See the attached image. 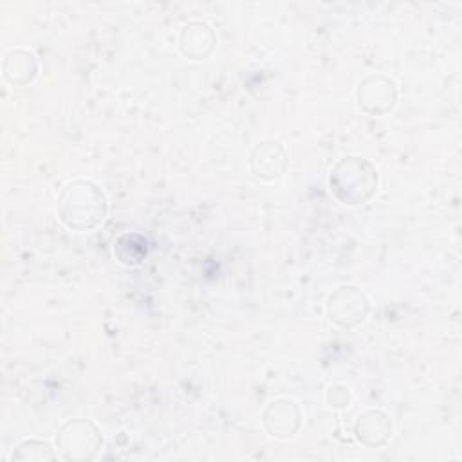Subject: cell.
Returning <instances> with one entry per match:
<instances>
[{
    "mask_svg": "<svg viewBox=\"0 0 462 462\" xmlns=\"http://www.w3.org/2000/svg\"><path fill=\"white\" fill-rule=\"evenodd\" d=\"M377 168L363 157L346 155L339 159L328 175L330 193L346 206H361L377 193Z\"/></svg>",
    "mask_w": 462,
    "mask_h": 462,
    "instance_id": "2",
    "label": "cell"
},
{
    "mask_svg": "<svg viewBox=\"0 0 462 462\" xmlns=\"http://www.w3.org/2000/svg\"><path fill=\"white\" fill-rule=\"evenodd\" d=\"M103 433L88 419H70L56 433V449L63 460H94L103 448Z\"/></svg>",
    "mask_w": 462,
    "mask_h": 462,
    "instance_id": "3",
    "label": "cell"
},
{
    "mask_svg": "<svg viewBox=\"0 0 462 462\" xmlns=\"http://www.w3.org/2000/svg\"><path fill=\"white\" fill-rule=\"evenodd\" d=\"M56 455L52 453V448L49 446V442L45 440H38V439H25L23 442H20L13 453H11V460L14 462H45V460H54Z\"/></svg>",
    "mask_w": 462,
    "mask_h": 462,
    "instance_id": "12",
    "label": "cell"
},
{
    "mask_svg": "<svg viewBox=\"0 0 462 462\" xmlns=\"http://www.w3.org/2000/svg\"><path fill=\"white\" fill-rule=\"evenodd\" d=\"M2 72L5 81L14 87H27L38 74V61L32 52L25 49H11L4 56Z\"/></svg>",
    "mask_w": 462,
    "mask_h": 462,
    "instance_id": "10",
    "label": "cell"
},
{
    "mask_svg": "<svg viewBox=\"0 0 462 462\" xmlns=\"http://www.w3.org/2000/svg\"><path fill=\"white\" fill-rule=\"evenodd\" d=\"M106 195L92 180L76 179L65 184L58 197V215L69 229L90 231L106 218Z\"/></svg>",
    "mask_w": 462,
    "mask_h": 462,
    "instance_id": "1",
    "label": "cell"
},
{
    "mask_svg": "<svg viewBox=\"0 0 462 462\" xmlns=\"http://www.w3.org/2000/svg\"><path fill=\"white\" fill-rule=\"evenodd\" d=\"M325 402L334 410H345L352 402V392L343 383H334L325 392Z\"/></svg>",
    "mask_w": 462,
    "mask_h": 462,
    "instance_id": "13",
    "label": "cell"
},
{
    "mask_svg": "<svg viewBox=\"0 0 462 462\" xmlns=\"http://www.w3.org/2000/svg\"><path fill=\"white\" fill-rule=\"evenodd\" d=\"M289 164V157L285 148L278 141H262L253 146L249 153L251 171L262 180H276L280 179Z\"/></svg>",
    "mask_w": 462,
    "mask_h": 462,
    "instance_id": "6",
    "label": "cell"
},
{
    "mask_svg": "<svg viewBox=\"0 0 462 462\" xmlns=\"http://www.w3.org/2000/svg\"><path fill=\"white\" fill-rule=\"evenodd\" d=\"M370 310L366 294L356 285L337 287L327 301L328 319L343 328H352L361 325Z\"/></svg>",
    "mask_w": 462,
    "mask_h": 462,
    "instance_id": "4",
    "label": "cell"
},
{
    "mask_svg": "<svg viewBox=\"0 0 462 462\" xmlns=\"http://www.w3.org/2000/svg\"><path fill=\"white\" fill-rule=\"evenodd\" d=\"M114 254L123 265H139L148 254L146 238L139 233H125L114 242Z\"/></svg>",
    "mask_w": 462,
    "mask_h": 462,
    "instance_id": "11",
    "label": "cell"
},
{
    "mask_svg": "<svg viewBox=\"0 0 462 462\" xmlns=\"http://www.w3.org/2000/svg\"><path fill=\"white\" fill-rule=\"evenodd\" d=\"M354 433L365 446H383L392 435V420L383 410H366L356 420Z\"/></svg>",
    "mask_w": 462,
    "mask_h": 462,
    "instance_id": "9",
    "label": "cell"
},
{
    "mask_svg": "<svg viewBox=\"0 0 462 462\" xmlns=\"http://www.w3.org/2000/svg\"><path fill=\"white\" fill-rule=\"evenodd\" d=\"M215 31L204 22H189L182 27L179 36V49L189 60H202L215 49Z\"/></svg>",
    "mask_w": 462,
    "mask_h": 462,
    "instance_id": "8",
    "label": "cell"
},
{
    "mask_svg": "<svg viewBox=\"0 0 462 462\" xmlns=\"http://www.w3.org/2000/svg\"><path fill=\"white\" fill-rule=\"evenodd\" d=\"M397 101L395 83L384 74L366 76L357 87L359 108L370 116H383L393 108Z\"/></svg>",
    "mask_w": 462,
    "mask_h": 462,
    "instance_id": "5",
    "label": "cell"
},
{
    "mask_svg": "<svg viewBox=\"0 0 462 462\" xmlns=\"http://www.w3.org/2000/svg\"><path fill=\"white\" fill-rule=\"evenodd\" d=\"M263 426L276 439H291L301 426V411L289 399H276L263 411Z\"/></svg>",
    "mask_w": 462,
    "mask_h": 462,
    "instance_id": "7",
    "label": "cell"
}]
</instances>
